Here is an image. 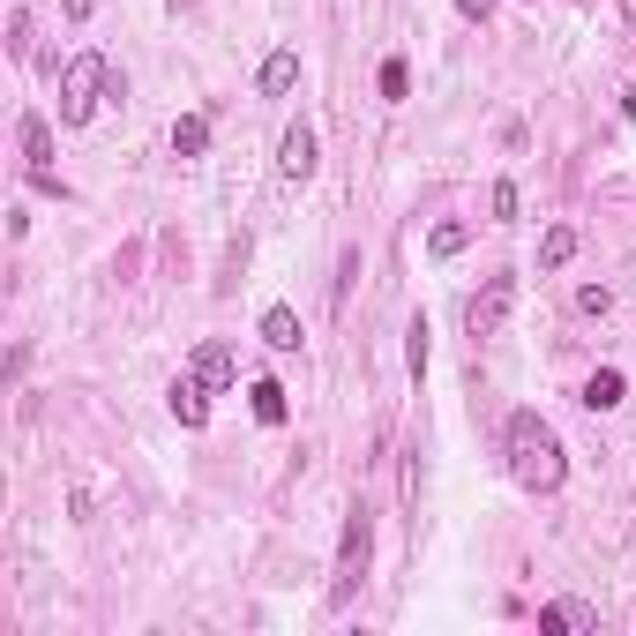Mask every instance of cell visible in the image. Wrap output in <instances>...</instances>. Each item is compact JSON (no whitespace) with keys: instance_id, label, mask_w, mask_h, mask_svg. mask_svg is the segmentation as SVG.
<instances>
[{"instance_id":"cell-1","label":"cell","mask_w":636,"mask_h":636,"mask_svg":"<svg viewBox=\"0 0 636 636\" xmlns=\"http://www.w3.org/2000/svg\"><path fill=\"white\" fill-rule=\"evenodd\" d=\"M509 479L524 487V495H554L561 487V472H569V457H561V434H554L540 412H509Z\"/></svg>"},{"instance_id":"cell-2","label":"cell","mask_w":636,"mask_h":636,"mask_svg":"<svg viewBox=\"0 0 636 636\" xmlns=\"http://www.w3.org/2000/svg\"><path fill=\"white\" fill-rule=\"evenodd\" d=\"M105 90H113V68H105L98 53H76V60L60 68V127H83Z\"/></svg>"},{"instance_id":"cell-3","label":"cell","mask_w":636,"mask_h":636,"mask_svg":"<svg viewBox=\"0 0 636 636\" xmlns=\"http://www.w3.org/2000/svg\"><path fill=\"white\" fill-rule=\"evenodd\" d=\"M367 554H375V516L352 502V509H344V547H338V584H330V606H352V592L367 584Z\"/></svg>"},{"instance_id":"cell-4","label":"cell","mask_w":636,"mask_h":636,"mask_svg":"<svg viewBox=\"0 0 636 636\" xmlns=\"http://www.w3.org/2000/svg\"><path fill=\"white\" fill-rule=\"evenodd\" d=\"M509 299H516V277H487V285L472 293V307H465V330L472 338H495L509 322Z\"/></svg>"},{"instance_id":"cell-5","label":"cell","mask_w":636,"mask_h":636,"mask_svg":"<svg viewBox=\"0 0 636 636\" xmlns=\"http://www.w3.org/2000/svg\"><path fill=\"white\" fill-rule=\"evenodd\" d=\"M315 166H322V150H315V127L293 121V127H285V143H277V172H285L293 188H307V180H315Z\"/></svg>"},{"instance_id":"cell-6","label":"cell","mask_w":636,"mask_h":636,"mask_svg":"<svg viewBox=\"0 0 636 636\" xmlns=\"http://www.w3.org/2000/svg\"><path fill=\"white\" fill-rule=\"evenodd\" d=\"M166 405H172V420H180V427H203V420H211V382L188 367V375L166 389Z\"/></svg>"},{"instance_id":"cell-7","label":"cell","mask_w":636,"mask_h":636,"mask_svg":"<svg viewBox=\"0 0 636 636\" xmlns=\"http://www.w3.org/2000/svg\"><path fill=\"white\" fill-rule=\"evenodd\" d=\"M188 367H195V375L211 382V389H232V382H240V360H232V344H225V338H203Z\"/></svg>"},{"instance_id":"cell-8","label":"cell","mask_w":636,"mask_h":636,"mask_svg":"<svg viewBox=\"0 0 636 636\" xmlns=\"http://www.w3.org/2000/svg\"><path fill=\"white\" fill-rule=\"evenodd\" d=\"M540 629L547 636H592L599 614L584 606V599H554V606H540Z\"/></svg>"},{"instance_id":"cell-9","label":"cell","mask_w":636,"mask_h":636,"mask_svg":"<svg viewBox=\"0 0 636 636\" xmlns=\"http://www.w3.org/2000/svg\"><path fill=\"white\" fill-rule=\"evenodd\" d=\"M23 172L31 180L53 172V127H45V113H23Z\"/></svg>"},{"instance_id":"cell-10","label":"cell","mask_w":636,"mask_h":636,"mask_svg":"<svg viewBox=\"0 0 636 636\" xmlns=\"http://www.w3.org/2000/svg\"><path fill=\"white\" fill-rule=\"evenodd\" d=\"M293 83H299V45H277V53L262 60V76H254V90H262V98H285Z\"/></svg>"},{"instance_id":"cell-11","label":"cell","mask_w":636,"mask_h":636,"mask_svg":"<svg viewBox=\"0 0 636 636\" xmlns=\"http://www.w3.org/2000/svg\"><path fill=\"white\" fill-rule=\"evenodd\" d=\"M262 344L270 352H299V315L277 299V307H262Z\"/></svg>"},{"instance_id":"cell-12","label":"cell","mask_w":636,"mask_h":636,"mask_svg":"<svg viewBox=\"0 0 636 636\" xmlns=\"http://www.w3.org/2000/svg\"><path fill=\"white\" fill-rule=\"evenodd\" d=\"M629 397V382H622V367H599L592 382H584V412H614Z\"/></svg>"},{"instance_id":"cell-13","label":"cell","mask_w":636,"mask_h":636,"mask_svg":"<svg viewBox=\"0 0 636 636\" xmlns=\"http://www.w3.org/2000/svg\"><path fill=\"white\" fill-rule=\"evenodd\" d=\"M465 248H472V225H465V217H442V225L427 232V254H434V262H450V254H465Z\"/></svg>"},{"instance_id":"cell-14","label":"cell","mask_w":636,"mask_h":636,"mask_svg":"<svg viewBox=\"0 0 636 636\" xmlns=\"http://www.w3.org/2000/svg\"><path fill=\"white\" fill-rule=\"evenodd\" d=\"M203 150H211V121H203V113L172 121V158H203Z\"/></svg>"},{"instance_id":"cell-15","label":"cell","mask_w":636,"mask_h":636,"mask_svg":"<svg viewBox=\"0 0 636 636\" xmlns=\"http://www.w3.org/2000/svg\"><path fill=\"white\" fill-rule=\"evenodd\" d=\"M248 397H254V420H262V427H285V412H293V405H285V389H277V382H270V375L254 382Z\"/></svg>"},{"instance_id":"cell-16","label":"cell","mask_w":636,"mask_h":636,"mask_svg":"<svg viewBox=\"0 0 636 636\" xmlns=\"http://www.w3.org/2000/svg\"><path fill=\"white\" fill-rule=\"evenodd\" d=\"M577 254V225H547V240H540V270H561Z\"/></svg>"},{"instance_id":"cell-17","label":"cell","mask_w":636,"mask_h":636,"mask_svg":"<svg viewBox=\"0 0 636 636\" xmlns=\"http://www.w3.org/2000/svg\"><path fill=\"white\" fill-rule=\"evenodd\" d=\"M427 338H434V330H427V315H412V330H405V367H412V382H420L427 360H434V344H427Z\"/></svg>"},{"instance_id":"cell-18","label":"cell","mask_w":636,"mask_h":636,"mask_svg":"<svg viewBox=\"0 0 636 636\" xmlns=\"http://www.w3.org/2000/svg\"><path fill=\"white\" fill-rule=\"evenodd\" d=\"M487 211H495V225L516 217V180H495V188H487Z\"/></svg>"},{"instance_id":"cell-19","label":"cell","mask_w":636,"mask_h":636,"mask_svg":"<svg viewBox=\"0 0 636 636\" xmlns=\"http://www.w3.org/2000/svg\"><path fill=\"white\" fill-rule=\"evenodd\" d=\"M352 277H360V248H344V254H338V285H330V299H338V307L352 299Z\"/></svg>"},{"instance_id":"cell-20","label":"cell","mask_w":636,"mask_h":636,"mask_svg":"<svg viewBox=\"0 0 636 636\" xmlns=\"http://www.w3.org/2000/svg\"><path fill=\"white\" fill-rule=\"evenodd\" d=\"M8 53H15V60L31 53V15H23V8H8Z\"/></svg>"},{"instance_id":"cell-21","label":"cell","mask_w":636,"mask_h":636,"mask_svg":"<svg viewBox=\"0 0 636 636\" xmlns=\"http://www.w3.org/2000/svg\"><path fill=\"white\" fill-rule=\"evenodd\" d=\"M606 307H614L606 285H584V293H577V315H606Z\"/></svg>"},{"instance_id":"cell-22","label":"cell","mask_w":636,"mask_h":636,"mask_svg":"<svg viewBox=\"0 0 636 636\" xmlns=\"http://www.w3.org/2000/svg\"><path fill=\"white\" fill-rule=\"evenodd\" d=\"M382 98H405V60H382Z\"/></svg>"},{"instance_id":"cell-23","label":"cell","mask_w":636,"mask_h":636,"mask_svg":"<svg viewBox=\"0 0 636 636\" xmlns=\"http://www.w3.org/2000/svg\"><path fill=\"white\" fill-rule=\"evenodd\" d=\"M487 8H495V0H457V15H472V23H479Z\"/></svg>"},{"instance_id":"cell-24","label":"cell","mask_w":636,"mask_h":636,"mask_svg":"<svg viewBox=\"0 0 636 636\" xmlns=\"http://www.w3.org/2000/svg\"><path fill=\"white\" fill-rule=\"evenodd\" d=\"M622 113H629V121H636V83H629V90H622Z\"/></svg>"},{"instance_id":"cell-25","label":"cell","mask_w":636,"mask_h":636,"mask_svg":"<svg viewBox=\"0 0 636 636\" xmlns=\"http://www.w3.org/2000/svg\"><path fill=\"white\" fill-rule=\"evenodd\" d=\"M622 15H629V23H636V0H622Z\"/></svg>"}]
</instances>
